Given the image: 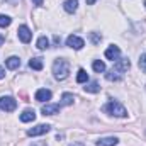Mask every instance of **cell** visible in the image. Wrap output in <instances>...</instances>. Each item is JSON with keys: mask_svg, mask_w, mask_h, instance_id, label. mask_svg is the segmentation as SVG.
I'll return each mask as SVG.
<instances>
[{"mask_svg": "<svg viewBox=\"0 0 146 146\" xmlns=\"http://www.w3.org/2000/svg\"><path fill=\"white\" fill-rule=\"evenodd\" d=\"M63 7H65V10H66L68 14H73V12L78 9V0H66V2L63 3Z\"/></svg>", "mask_w": 146, "mask_h": 146, "instance_id": "obj_14", "label": "cell"}, {"mask_svg": "<svg viewBox=\"0 0 146 146\" xmlns=\"http://www.w3.org/2000/svg\"><path fill=\"white\" fill-rule=\"evenodd\" d=\"M53 73H54V78L56 80L68 78V75H70V63L66 60H63V58H58L53 63Z\"/></svg>", "mask_w": 146, "mask_h": 146, "instance_id": "obj_1", "label": "cell"}, {"mask_svg": "<svg viewBox=\"0 0 146 146\" xmlns=\"http://www.w3.org/2000/svg\"><path fill=\"white\" fill-rule=\"evenodd\" d=\"M95 2H97V0H87V3H88V5H94Z\"/></svg>", "mask_w": 146, "mask_h": 146, "instance_id": "obj_28", "label": "cell"}, {"mask_svg": "<svg viewBox=\"0 0 146 146\" xmlns=\"http://www.w3.org/2000/svg\"><path fill=\"white\" fill-rule=\"evenodd\" d=\"M85 92H88V94H97V92H100V87H99V83L97 82H90V83H85Z\"/></svg>", "mask_w": 146, "mask_h": 146, "instance_id": "obj_15", "label": "cell"}, {"mask_svg": "<svg viewBox=\"0 0 146 146\" xmlns=\"http://www.w3.org/2000/svg\"><path fill=\"white\" fill-rule=\"evenodd\" d=\"M145 5H146V0H145Z\"/></svg>", "mask_w": 146, "mask_h": 146, "instance_id": "obj_30", "label": "cell"}, {"mask_svg": "<svg viewBox=\"0 0 146 146\" xmlns=\"http://www.w3.org/2000/svg\"><path fill=\"white\" fill-rule=\"evenodd\" d=\"M3 76H5V70H3V68H2V66H0V80H2V78H3Z\"/></svg>", "mask_w": 146, "mask_h": 146, "instance_id": "obj_25", "label": "cell"}, {"mask_svg": "<svg viewBox=\"0 0 146 146\" xmlns=\"http://www.w3.org/2000/svg\"><path fill=\"white\" fill-rule=\"evenodd\" d=\"M119 56H121V49H119V46H109L107 49H106V58L107 60H119Z\"/></svg>", "mask_w": 146, "mask_h": 146, "instance_id": "obj_8", "label": "cell"}, {"mask_svg": "<svg viewBox=\"0 0 146 146\" xmlns=\"http://www.w3.org/2000/svg\"><path fill=\"white\" fill-rule=\"evenodd\" d=\"M70 146H83V143H80V141H75L73 145H70Z\"/></svg>", "mask_w": 146, "mask_h": 146, "instance_id": "obj_26", "label": "cell"}, {"mask_svg": "<svg viewBox=\"0 0 146 146\" xmlns=\"http://www.w3.org/2000/svg\"><path fill=\"white\" fill-rule=\"evenodd\" d=\"M17 34H19V39H21L22 42H29V41L33 39V33H31V29H29L27 26H21L19 31H17Z\"/></svg>", "mask_w": 146, "mask_h": 146, "instance_id": "obj_7", "label": "cell"}, {"mask_svg": "<svg viewBox=\"0 0 146 146\" xmlns=\"http://www.w3.org/2000/svg\"><path fill=\"white\" fill-rule=\"evenodd\" d=\"M87 80H88V73L85 72V70H78V73H76V82L78 83H87Z\"/></svg>", "mask_w": 146, "mask_h": 146, "instance_id": "obj_20", "label": "cell"}, {"mask_svg": "<svg viewBox=\"0 0 146 146\" xmlns=\"http://www.w3.org/2000/svg\"><path fill=\"white\" fill-rule=\"evenodd\" d=\"M139 68L143 72H146V54H141L139 56Z\"/></svg>", "mask_w": 146, "mask_h": 146, "instance_id": "obj_22", "label": "cell"}, {"mask_svg": "<svg viewBox=\"0 0 146 146\" xmlns=\"http://www.w3.org/2000/svg\"><path fill=\"white\" fill-rule=\"evenodd\" d=\"M33 146H46V143H33Z\"/></svg>", "mask_w": 146, "mask_h": 146, "instance_id": "obj_27", "label": "cell"}, {"mask_svg": "<svg viewBox=\"0 0 146 146\" xmlns=\"http://www.w3.org/2000/svg\"><path fill=\"white\" fill-rule=\"evenodd\" d=\"M29 66L33 68V70H42V58H33L31 61H29Z\"/></svg>", "mask_w": 146, "mask_h": 146, "instance_id": "obj_16", "label": "cell"}, {"mask_svg": "<svg viewBox=\"0 0 146 146\" xmlns=\"http://www.w3.org/2000/svg\"><path fill=\"white\" fill-rule=\"evenodd\" d=\"M41 112H42V115H54L60 112V106L58 104H46V106H42Z\"/></svg>", "mask_w": 146, "mask_h": 146, "instance_id": "obj_10", "label": "cell"}, {"mask_svg": "<svg viewBox=\"0 0 146 146\" xmlns=\"http://www.w3.org/2000/svg\"><path fill=\"white\" fill-rule=\"evenodd\" d=\"M92 68H94L97 73H102V72H106V63L100 61V60H95L94 65H92Z\"/></svg>", "mask_w": 146, "mask_h": 146, "instance_id": "obj_18", "label": "cell"}, {"mask_svg": "<svg viewBox=\"0 0 146 146\" xmlns=\"http://www.w3.org/2000/svg\"><path fill=\"white\" fill-rule=\"evenodd\" d=\"M34 119H36V112L33 109H26L21 114V121H22V122H33Z\"/></svg>", "mask_w": 146, "mask_h": 146, "instance_id": "obj_11", "label": "cell"}, {"mask_svg": "<svg viewBox=\"0 0 146 146\" xmlns=\"http://www.w3.org/2000/svg\"><path fill=\"white\" fill-rule=\"evenodd\" d=\"M3 41H5V37L2 36V34H0V46H2V44H3Z\"/></svg>", "mask_w": 146, "mask_h": 146, "instance_id": "obj_29", "label": "cell"}, {"mask_svg": "<svg viewBox=\"0 0 146 146\" xmlns=\"http://www.w3.org/2000/svg\"><path fill=\"white\" fill-rule=\"evenodd\" d=\"M117 138H114V136H109V138H102V139H99L97 141V146H115L117 145Z\"/></svg>", "mask_w": 146, "mask_h": 146, "instance_id": "obj_13", "label": "cell"}, {"mask_svg": "<svg viewBox=\"0 0 146 146\" xmlns=\"http://www.w3.org/2000/svg\"><path fill=\"white\" fill-rule=\"evenodd\" d=\"M129 66H131V61H129L127 58H122V60H117V61H115V65H114L112 68H114L115 72H119V73H122V75H124V73L129 70Z\"/></svg>", "mask_w": 146, "mask_h": 146, "instance_id": "obj_6", "label": "cell"}, {"mask_svg": "<svg viewBox=\"0 0 146 146\" xmlns=\"http://www.w3.org/2000/svg\"><path fill=\"white\" fill-rule=\"evenodd\" d=\"M104 112H107V114L114 115V117H126V115H127V110L124 109L119 102H115V100L107 102V104L104 106Z\"/></svg>", "mask_w": 146, "mask_h": 146, "instance_id": "obj_2", "label": "cell"}, {"mask_svg": "<svg viewBox=\"0 0 146 146\" xmlns=\"http://www.w3.org/2000/svg\"><path fill=\"white\" fill-rule=\"evenodd\" d=\"M37 49H46V48H49V41H48V37L46 36H41L37 39Z\"/></svg>", "mask_w": 146, "mask_h": 146, "instance_id": "obj_19", "label": "cell"}, {"mask_svg": "<svg viewBox=\"0 0 146 146\" xmlns=\"http://www.w3.org/2000/svg\"><path fill=\"white\" fill-rule=\"evenodd\" d=\"M17 107V100L14 97H0V109L3 112H12Z\"/></svg>", "mask_w": 146, "mask_h": 146, "instance_id": "obj_3", "label": "cell"}, {"mask_svg": "<svg viewBox=\"0 0 146 146\" xmlns=\"http://www.w3.org/2000/svg\"><path fill=\"white\" fill-rule=\"evenodd\" d=\"M66 46L68 48H72V49H82L83 46H85V41L82 39V37H78V36H68V39H66Z\"/></svg>", "mask_w": 146, "mask_h": 146, "instance_id": "obj_5", "label": "cell"}, {"mask_svg": "<svg viewBox=\"0 0 146 146\" xmlns=\"http://www.w3.org/2000/svg\"><path fill=\"white\" fill-rule=\"evenodd\" d=\"M90 37H92V42H94V44L100 42V39H102V36H99V34H95V33H92V34H90Z\"/></svg>", "mask_w": 146, "mask_h": 146, "instance_id": "obj_23", "label": "cell"}, {"mask_svg": "<svg viewBox=\"0 0 146 146\" xmlns=\"http://www.w3.org/2000/svg\"><path fill=\"white\" fill-rule=\"evenodd\" d=\"M10 22H12V19H10L9 15L0 14V27H9V26H10Z\"/></svg>", "mask_w": 146, "mask_h": 146, "instance_id": "obj_21", "label": "cell"}, {"mask_svg": "<svg viewBox=\"0 0 146 146\" xmlns=\"http://www.w3.org/2000/svg\"><path fill=\"white\" fill-rule=\"evenodd\" d=\"M49 131H51V126L49 124H37L34 127L27 129V136H42V134H46Z\"/></svg>", "mask_w": 146, "mask_h": 146, "instance_id": "obj_4", "label": "cell"}, {"mask_svg": "<svg viewBox=\"0 0 146 146\" xmlns=\"http://www.w3.org/2000/svg\"><path fill=\"white\" fill-rule=\"evenodd\" d=\"M51 90L48 88H39L36 92V100L37 102H46V100H51Z\"/></svg>", "mask_w": 146, "mask_h": 146, "instance_id": "obj_9", "label": "cell"}, {"mask_svg": "<svg viewBox=\"0 0 146 146\" xmlns=\"http://www.w3.org/2000/svg\"><path fill=\"white\" fill-rule=\"evenodd\" d=\"M73 100H75V97H73V94H63L61 95V106H72Z\"/></svg>", "mask_w": 146, "mask_h": 146, "instance_id": "obj_17", "label": "cell"}, {"mask_svg": "<svg viewBox=\"0 0 146 146\" xmlns=\"http://www.w3.org/2000/svg\"><path fill=\"white\" fill-rule=\"evenodd\" d=\"M5 65H7L9 70H17V68L21 66V60H19L17 56H10L9 60H5Z\"/></svg>", "mask_w": 146, "mask_h": 146, "instance_id": "obj_12", "label": "cell"}, {"mask_svg": "<svg viewBox=\"0 0 146 146\" xmlns=\"http://www.w3.org/2000/svg\"><path fill=\"white\" fill-rule=\"evenodd\" d=\"M33 3H34V5H37V7H41V5L44 3V0H33Z\"/></svg>", "mask_w": 146, "mask_h": 146, "instance_id": "obj_24", "label": "cell"}]
</instances>
